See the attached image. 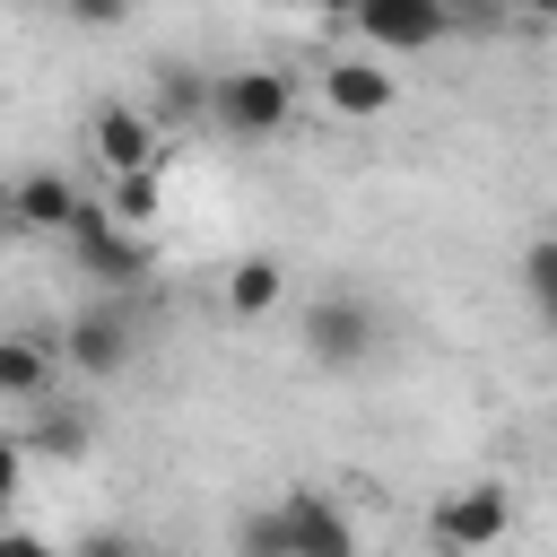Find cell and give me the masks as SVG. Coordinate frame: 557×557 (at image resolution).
I'll use <instances>...</instances> for the list:
<instances>
[{"mask_svg": "<svg viewBox=\"0 0 557 557\" xmlns=\"http://www.w3.org/2000/svg\"><path fill=\"white\" fill-rule=\"evenodd\" d=\"M278 287H287L278 252H244V261L226 270V313H235V322H261V313H278Z\"/></svg>", "mask_w": 557, "mask_h": 557, "instance_id": "7c38bea8", "label": "cell"}, {"mask_svg": "<svg viewBox=\"0 0 557 557\" xmlns=\"http://www.w3.org/2000/svg\"><path fill=\"white\" fill-rule=\"evenodd\" d=\"M78 200H87V191H78L70 174H52V165H44V174H17V183L0 191V218H9V226H26V235H70Z\"/></svg>", "mask_w": 557, "mask_h": 557, "instance_id": "9c48e42d", "label": "cell"}, {"mask_svg": "<svg viewBox=\"0 0 557 557\" xmlns=\"http://www.w3.org/2000/svg\"><path fill=\"white\" fill-rule=\"evenodd\" d=\"M278 522H287V557H357V522L322 487H287L278 496Z\"/></svg>", "mask_w": 557, "mask_h": 557, "instance_id": "52a82bcc", "label": "cell"}, {"mask_svg": "<svg viewBox=\"0 0 557 557\" xmlns=\"http://www.w3.org/2000/svg\"><path fill=\"white\" fill-rule=\"evenodd\" d=\"M165 209V183H157V165L148 174H113V191H104V218L122 226V235H148V218Z\"/></svg>", "mask_w": 557, "mask_h": 557, "instance_id": "5bb4252c", "label": "cell"}, {"mask_svg": "<svg viewBox=\"0 0 557 557\" xmlns=\"http://www.w3.org/2000/svg\"><path fill=\"white\" fill-rule=\"evenodd\" d=\"M87 139H96L104 174H148V165H157V122H148L139 104H96Z\"/></svg>", "mask_w": 557, "mask_h": 557, "instance_id": "30bf717a", "label": "cell"}, {"mask_svg": "<svg viewBox=\"0 0 557 557\" xmlns=\"http://www.w3.org/2000/svg\"><path fill=\"white\" fill-rule=\"evenodd\" d=\"M209 122L226 139H278L296 122V70H270V61H244V70H218L209 78Z\"/></svg>", "mask_w": 557, "mask_h": 557, "instance_id": "6da1fadb", "label": "cell"}, {"mask_svg": "<svg viewBox=\"0 0 557 557\" xmlns=\"http://www.w3.org/2000/svg\"><path fill=\"white\" fill-rule=\"evenodd\" d=\"M305 357L322 366V374H348V366H366L374 357V339H383V322H374V305L357 296V287H331V296H313L305 305Z\"/></svg>", "mask_w": 557, "mask_h": 557, "instance_id": "3957f363", "label": "cell"}, {"mask_svg": "<svg viewBox=\"0 0 557 557\" xmlns=\"http://www.w3.org/2000/svg\"><path fill=\"white\" fill-rule=\"evenodd\" d=\"M70 17H78V26H122V9H113V0H78Z\"/></svg>", "mask_w": 557, "mask_h": 557, "instance_id": "44dd1931", "label": "cell"}, {"mask_svg": "<svg viewBox=\"0 0 557 557\" xmlns=\"http://www.w3.org/2000/svg\"><path fill=\"white\" fill-rule=\"evenodd\" d=\"M70 557H148V548H139V540H122V531H87Z\"/></svg>", "mask_w": 557, "mask_h": 557, "instance_id": "d6986e66", "label": "cell"}, {"mask_svg": "<svg viewBox=\"0 0 557 557\" xmlns=\"http://www.w3.org/2000/svg\"><path fill=\"white\" fill-rule=\"evenodd\" d=\"M148 122H209V78L191 61H157V113Z\"/></svg>", "mask_w": 557, "mask_h": 557, "instance_id": "4fadbf2b", "label": "cell"}, {"mask_svg": "<svg viewBox=\"0 0 557 557\" xmlns=\"http://www.w3.org/2000/svg\"><path fill=\"white\" fill-rule=\"evenodd\" d=\"M52 339H35V331H9L0 339V400H44L52 392Z\"/></svg>", "mask_w": 557, "mask_h": 557, "instance_id": "8fae6325", "label": "cell"}, {"mask_svg": "<svg viewBox=\"0 0 557 557\" xmlns=\"http://www.w3.org/2000/svg\"><path fill=\"white\" fill-rule=\"evenodd\" d=\"M322 104H331V113H348V122H374V113H392V104H400V78H392L374 52H339V61L322 70Z\"/></svg>", "mask_w": 557, "mask_h": 557, "instance_id": "ba28073f", "label": "cell"}, {"mask_svg": "<svg viewBox=\"0 0 557 557\" xmlns=\"http://www.w3.org/2000/svg\"><path fill=\"white\" fill-rule=\"evenodd\" d=\"M426 531H435L444 557H487L513 531V487L505 479H461V487H444V505L426 513Z\"/></svg>", "mask_w": 557, "mask_h": 557, "instance_id": "7a4b0ae2", "label": "cell"}, {"mask_svg": "<svg viewBox=\"0 0 557 557\" xmlns=\"http://www.w3.org/2000/svg\"><path fill=\"white\" fill-rule=\"evenodd\" d=\"M0 557H61L44 531H17V522H0Z\"/></svg>", "mask_w": 557, "mask_h": 557, "instance_id": "ac0fdd59", "label": "cell"}, {"mask_svg": "<svg viewBox=\"0 0 557 557\" xmlns=\"http://www.w3.org/2000/svg\"><path fill=\"white\" fill-rule=\"evenodd\" d=\"M522 287H531V305L557 322V235H540V244L522 252Z\"/></svg>", "mask_w": 557, "mask_h": 557, "instance_id": "e0dca14e", "label": "cell"}, {"mask_svg": "<svg viewBox=\"0 0 557 557\" xmlns=\"http://www.w3.org/2000/svg\"><path fill=\"white\" fill-rule=\"evenodd\" d=\"M61 357H70V374H96V383H113V374L139 357V322H131V305H87V313H70V331H61Z\"/></svg>", "mask_w": 557, "mask_h": 557, "instance_id": "5b68a950", "label": "cell"}, {"mask_svg": "<svg viewBox=\"0 0 557 557\" xmlns=\"http://www.w3.org/2000/svg\"><path fill=\"white\" fill-rule=\"evenodd\" d=\"M70 261H78V278H96V287H139L148 270H157V252H148V235H122L113 218H104V200H78V218H70Z\"/></svg>", "mask_w": 557, "mask_h": 557, "instance_id": "277c9868", "label": "cell"}, {"mask_svg": "<svg viewBox=\"0 0 557 557\" xmlns=\"http://www.w3.org/2000/svg\"><path fill=\"white\" fill-rule=\"evenodd\" d=\"M17 479H26V444H17V435H0V505L17 496Z\"/></svg>", "mask_w": 557, "mask_h": 557, "instance_id": "ffe728a7", "label": "cell"}, {"mask_svg": "<svg viewBox=\"0 0 557 557\" xmlns=\"http://www.w3.org/2000/svg\"><path fill=\"white\" fill-rule=\"evenodd\" d=\"M26 453H44V461H87V418H78V409H44L35 435H26Z\"/></svg>", "mask_w": 557, "mask_h": 557, "instance_id": "9a60e30c", "label": "cell"}, {"mask_svg": "<svg viewBox=\"0 0 557 557\" xmlns=\"http://www.w3.org/2000/svg\"><path fill=\"white\" fill-rule=\"evenodd\" d=\"M235 557H287V522H278V505H252V513L235 522Z\"/></svg>", "mask_w": 557, "mask_h": 557, "instance_id": "2e32d148", "label": "cell"}, {"mask_svg": "<svg viewBox=\"0 0 557 557\" xmlns=\"http://www.w3.org/2000/svg\"><path fill=\"white\" fill-rule=\"evenodd\" d=\"M348 26H357L374 52H435V44L453 35V9H444V0H366Z\"/></svg>", "mask_w": 557, "mask_h": 557, "instance_id": "8992f818", "label": "cell"}]
</instances>
